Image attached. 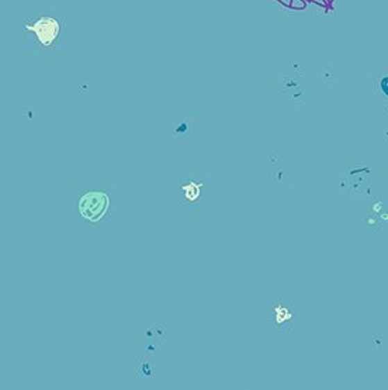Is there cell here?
<instances>
[{"instance_id": "obj_8", "label": "cell", "mask_w": 388, "mask_h": 390, "mask_svg": "<svg viewBox=\"0 0 388 390\" xmlns=\"http://www.w3.org/2000/svg\"><path fill=\"white\" fill-rule=\"evenodd\" d=\"M189 130H190L189 122L180 119V120H178V122L172 126V129H171V136H172V138H183V137H186V136L189 134Z\"/></svg>"}, {"instance_id": "obj_1", "label": "cell", "mask_w": 388, "mask_h": 390, "mask_svg": "<svg viewBox=\"0 0 388 390\" xmlns=\"http://www.w3.org/2000/svg\"><path fill=\"white\" fill-rule=\"evenodd\" d=\"M301 311L294 306L293 293L287 289H274L270 293V327L273 332L292 331L301 321Z\"/></svg>"}, {"instance_id": "obj_6", "label": "cell", "mask_w": 388, "mask_h": 390, "mask_svg": "<svg viewBox=\"0 0 388 390\" xmlns=\"http://www.w3.org/2000/svg\"><path fill=\"white\" fill-rule=\"evenodd\" d=\"M182 204L183 206H189V204H196L199 197H200V189L203 186V184H197L196 179H192V178H187V182L186 179H182Z\"/></svg>"}, {"instance_id": "obj_2", "label": "cell", "mask_w": 388, "mask_h": 390, "mask_svg": "<svg viewBox=\"0 0 388 390\" xmlns=\"http://www.w3.org/2000/svg\"><path fill=\"white\" fill-rule=\"evenodd\" d=\"M108 207V197L106 193L92 192L82 197L79 210L81 214L89 221H97Z\"/></svg>"}, {"instance_id": "obj_5", "label": "cell", "mask_w": 388, "mask_h": 390, "mask_svg": "<svg viewBox=\"0 0 388 390\" xmlns=\"http://www.w3.org/2000/svg\"><path fill=\"white\" fill-rule=\"evenodd\" d=\"M271 182L277 186H287L292 184L290 166L285 165L279 155L271 154Z\"/></svg>"}, {"instance_id": "obj_3", "label": "cell", "mask_w": 388, "mask_h": 390, "mask_svg": "<svg viewBox=\"0 0 388 390\" xmlns=\"http://www.w3.org/2000/svg\"><path fill=\"white\" fill-rule=\"evenodd\" d=\"M26 29L28 31H33L35 34L38 42L42 44L44 47H49L55 40H57V37L60 34L58 22L48 16H42V17L37 19L33 24H27Z\"/></svg>"}, {"instance_id": "obj_4", "label": "cell", "mask_w": 388, "mask_h": 390, "mask_svg": "<svg viewBox=\"0 0 388 390\" xmlns=\"http://www.w3.org/2000/svg\"><path fill=\"white\" fill-rule=\"evenodd\" d=\"M166 339H168V325L165 323H153L140 334L138 343H142V348L146 352L153 354L158 344L166 341Z\"/></svg>"}, {"instance_id": "obj_9", "label": "cell", "mask_w": 388, "mask_h": 390, "mask_svg": "<svg viewBox=\"0 0 388 390\" xmlns=\"http://www.w3.org/2000/svg\"><path fill=\"white\" fill-rule=\"evenodd\" d=\"M378 90H380V95L384 96L385 99H388V71H382L378 76Z\"/></svg>"}, {"instance_id": "obj_7", "label": "cell", "mask_w": 388, "mask_h": 390, "mask_svg": "<svg viewBox=\"0 0 388 390\" xmlns=\"http://www.w3.org/2000/svg\"><path fill=\"white\" fill-rule=\"evenodd\" d=\"M137 373L138 377L142 379H152L156 376V364L155 361L149 357H140L137 362Z\"/></svg>"}]
</instances>
